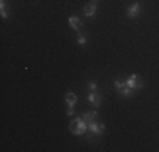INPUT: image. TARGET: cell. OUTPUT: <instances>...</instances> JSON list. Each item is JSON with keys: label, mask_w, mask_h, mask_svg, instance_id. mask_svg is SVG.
I'll return each mask as SVG.
<instances>
[{"label": "cell", "mask_w": 159, "mask_h": 152, "mask_svg": "<svg viewBox=\"0 0 159 152\" xmlns=\"http://www.w3.org/2000/svg\"><path fill=\"white\" fill-rule=\"evenodd\" d=\"M66 105L68 106H75V105H76V95H75L73 91H70V93L66 95Z\"/></svg>", "instance_id": "cell-8"}, {"label": "cell", "mask_w": 159, "mask_h": 152, "mask_svg": "<svg viewBox=\"0 0 159 152\" xmlns=\"http://www.w3.org/2000/svg\"><path fill=\"white\" fill-rule=\"evenodd\" d=\"M88 90H90V91H95V90H97V83H95V81H90V83H88Z\"/></svg>", "instance_id": "cell-14"}, {"label": "cell", "mask_w": 159, "mask_h": 152, "mask_svg": "<svg viewBox=\"0 0 159 152\" xmlns=\"http://www.w3.org/2000/svg\"><path fill=\"white\" fill-rule=\"evenodd\" d=\"M113 85H115V88H117V90H122L124 86H127L124 79H115V81H113Z\"/></svg>", "instance_id": "cell-11"}, {"label": "cell", "mask_w": 159, "mask_h": 152, "mask_svg": "<svg viewBox=\"0 0 159 152\" xmlns=\"http://www.w3.org/2000/svg\"><path fill=\"white\" fill-rule=\"evenodd\" d=\"M125 85L129 86V88H132V90H139V88L144 86V79L139 74H132V76H129V78L125 79Z\"/></svg>", "instance_id": "cell-1"}, {"label": "cell", "mask_w": 159, "mask_h": 152, "mask_svg": "<svg viewBox=\"0 0 159 152\" xmlns=\"http://www.w3.org/2000/svg\"><path fill=\"white\" fill-rule=\"evenodd\" d=\"M66 113H68V115H70V117H71V115H73V113H75V110H73V106H68V112H66Z\"/></svg>", "instance_id": "cell-15"}, {"label": "cell", "mask_w": 159, "mask_h": 152, "mask_svg": "<svg viewBox=\"0 0 159 152\" xmlns=\"http://www.w3.org/2000/svg\"><path fill=\"white\" fill-rule=\"evenodd\" d=\"M88 128H90V132H93V134H102V132H105V125L103 123H98V122H90V125H88Z\"/></svg>", "instance_id": "cell-4"}, {"label": "cell", "mask_w": 159, "mask_h": 152, "mask_svg": "<svg viewBox=\"0 0 159 152\" xmlns=\"http://www.w3.org/2000/svg\"><path fill=\"white\" fill-rule=\"evenodd\" d=\"M70 25H71V29L80 30L81 29V20H80L78 17H70Z\"/></svg>", "instance_id": "cell-7"}, {"label": "cell", "mask_w": 159, "mask_h": 152, "mask_svg": "<svg viewBox=\"0 0 159 152\" xmlns=\"http://www.w3.org/2000/svg\"><path fill=\"white\" fill-rule=\"evenodd\" d=\"M83 118H85L86 122H93L97 118V110H93V112H86L85 115H83Z\"/></svg>", "instance_id": "cell-9"}, {"label": "cell", "mask_w": 159, "mask_h": 152, "mask_svg": "<svg viewBox=\"0 0 159 152\" xmlns=\"http://www.w3.org/2000/svg\"><path fill=\"white\" fill-rule=\"evenodd\" d=\"M83 12H85L86 17H93V15L97 14V7H95V3H86L85 9H83Z\"/></svg>", "instance_id": "cell-6"}, {"label": "cell", "mask_w": 159, "mask_h": 152, "mask_svg": "<svg viewBox=\"0 0 159 152\" xmlns=\"http://www.w3.org/2000/svg\"><path fill=\"white\" fill-rule=\"evenodd\" d=\"M76 42H78L80 46H85V44H86V36H83V34H81V36H78V37H76Z\"/></svg>", "instance_id": "cell-12"}, {"label": "cell", "mask_w": 159, "mask_h": 152, "mask_svg": "<svg viewBox=\"0 0 159 152\" xmlns=\"http://www.w3.org/2000/svg\"><path fill=\"white\" fill-rule=\"evenodd\" d=\"M75 122H76V128L73 130V134H75V135H83V134L86 132V128H88L86 120L83 118V117H81V118H78V117H76V118H75Z\"/></svg>", "instance_id": "cell-2"}, {"label": "cell", "mask_w": 159, "mask_h": 152, "mask_svg": "<svg viewBox=\"0 0 159 152\" xmlns=\"http://www.w3.org/2000/svg\"><path fill=\"white\" fill-rule=\"evenodd\" d=\"M141 14V3L139 2H134L127 7V17H137Z\"/></svg>", "instance_id": "cell-3"}, {"label": "cell", "mask_w": 159, "mask_h": 152, "mask_svg": "<svg viewBox=\"0 0 159 152\" xmlns=\"http://www.w3.org/2000/svg\"><path fill=\"white\" fill-rule=\"evenodd\" d=\"M93 2H97V0H93Z\"/></svg>", "instance_id": "cell-16"}, {"label": "cell", "mask_w": 159, "mask_h": 152, "mask_svg": "<svg viewBox=\"0 0 159 152\" xmlns=\"http://www.w3.org/2000/svg\"><path fill=\"white\" fill-rule=\"evenodd\" d=\"M86 98H88V101H90L93 106H100V103H102V96H100L98 93H95V91H90Z\"/></svg>", "instance_id": "cell-5"}, {"label": "cell", "mask_w": 159, "mask_h": 152, "mask_svg": "<svg viewBox=\"0 0 159 152\" xmlns=\"http://www.w3.org/2000/svg\"><path fill=\"white\" fill-rule=\"evenodd\" d=\"M122 95H124V96H130V95H132V88L124 86V88H122Z\"/></svg>", "instance_id": "cell-13"}, {"label": "cell", "mask_w": 159, "mask_h": 152, "mask_svg": "<svg viewBox=\"0 0 159 152\" xmlns=\"http://www.w3.org/2000/svg\"><path fill=\"white\" fill-rule=\"evenodd\" d=\"M0 14H2V19H7V17H9L7 9H5V0H0Z\"/></svg>", "instance_id": "cell-10"}]
</instances>
